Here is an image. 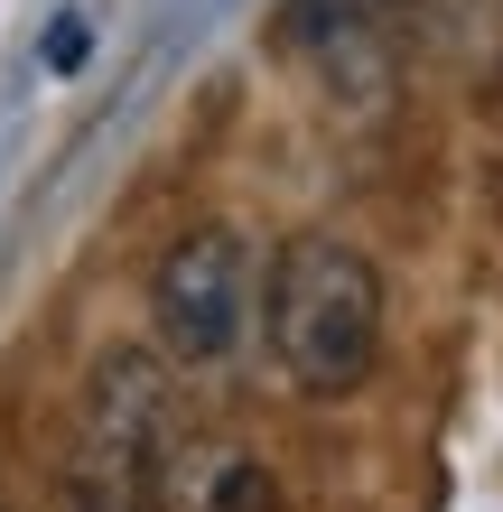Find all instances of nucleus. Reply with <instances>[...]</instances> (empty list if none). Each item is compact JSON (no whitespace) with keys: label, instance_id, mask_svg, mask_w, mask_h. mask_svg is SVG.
Wrapping results in <instances>:
<instances>
[{"label":"nucleus","instance_id":"obj_1","mask_svg":"<svg viewBox=\"0 0 503 512\" xmlns=\"http://www.w3.org/2000/svg\"><path fill=\"white\" fill-rule=\"evenodd\" d=\"M382 261L354 233H289L261 270V345L308 401H345L382 373Z\"/></svg>","mask_w":503,"mask_h":512},{"label":"nucleus","instance_id":"obj_4","mask_svg":"<svg viewBox=\"0 0 503 512\" xmlns=\"http://www.w3.org/2000/svg\"><path fill=\"white\" fill-rule=\"evenodd\" d=\"M271 47L317 66L327 84H382L392 66V0H280L271 10Z\"/></svg>","mask_w":503,"mask_h":512},{"label":"nucleus","instance_id":"obj_3","mask_svg":"<svg viewBox=\"0 0 503 512\" xmlns=\"http://www.w3.org/2000/svg\"><path fill=\"white\" fill-rule=\"evenodd\" d=\"M168 447H177V364L159 345H103L84 373V466L150 485Z\"/></svg>","mask_w":503,"mask_h":512},{"label":"nucleus","instance_id":"obj_5","mask_svg":"<svg viewBox=\"0 0 503 512\" xmlns=\"http://www.w3.org/2000/svg\"><path fill=\"white\" fill-rule=\"evenodd\" d=\"M150 494L159 512H280V466L252 457L243 438H177Z\"/></svg>","mask_w":503,"mask_h":512},{"label":"nucleus","instance_id":"obj_6","mask_svg":"<svg viewBox=\"0 0 503 512\" xmlns=\"http://www.w3.org/2000/svg\"><path fill=\"white\" fill-rule=\"evenodd\" d=\"M56 512H159V494L140 485V475H112V466H84L75 485H66V503Z\"/></svg>","mask_w":503,"mask_h":512},{"label":"nucleus","instance_id":"obj_2","mask_svg":"<svg viewBox=\"0 0 503 512\" xmlns=\"http://www.w3.org/2000/svg\"><path fill=\"white\" fill-rule=\"evenodd\" d=\"M261 317V252L233 224L177 233L150 270V345L177 373H224Z\"/></svg>","mask_w":503,"mask_h":512},{"label":"nucleus","instance_id":"obj_7","mask_svg":"<svg viewBox=\"0 0 503 512\" xmlns=\"http://www.w3.org/2000/svg\"><path fill=\"white\" fill-rule=\"evenodd\" d=\"M0 512H10V503H0Z\"/></svg>","mask_w":503,"mask_h":512}]
</instances>
